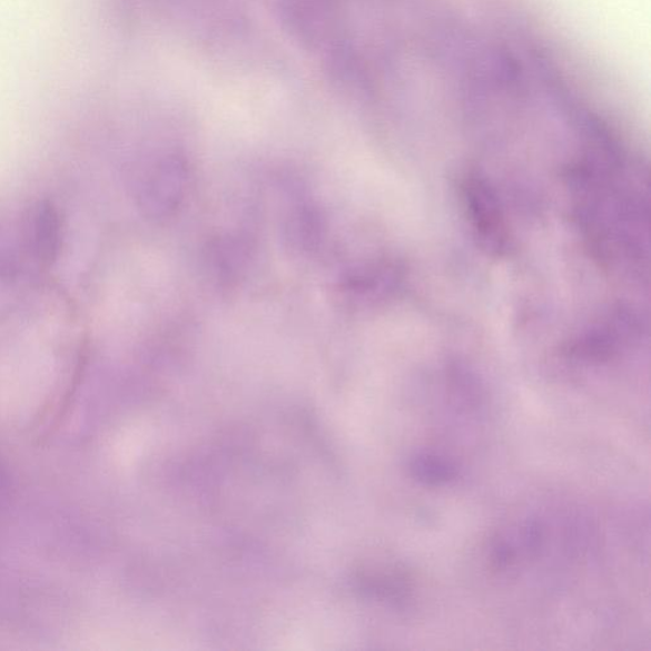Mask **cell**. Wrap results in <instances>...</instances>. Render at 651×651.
<instances>
[{
  "mask_svg": "<svg viewBox=\"0 0 651 651\" xmlns=\"http://www.w3.org/2000/svg\"><path fill=\"white\" fill-rule=\"evenodd\" d=\"M463 190L466 194L471 220L475 223L479 236L490 249L502 251L506 245V231L492 191L477 178H470Z\"/></svg>",
  "mask_w": 651,
  "mask_h": 651,
  "instance_id": "1",
  "label": "cell"
},
{
  "mask_svg": "<svg viewBox=\"0 0 651 651\" xmlns=\"http://www.w3.org/2000/svg\"><path fill=\"white\" fill-rule=\"evenodd\" d=\"M410 472L414 479L430 486L450 484L458 476L456 463L430 453L416 454L410 461Z\"/></svg>",
  "mask_w": 651,
  "mask_h": 651,
  "instance_id": "2",
  "label": "cell"
}]
</instances>
